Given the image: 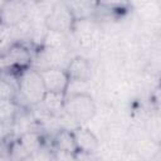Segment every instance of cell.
Listing matches in <instances>:
<instances>
[{
  "label": "cell",
  "mask_w": 161,
  "mask_h": 161,
  "mask_svg": "<svg viewBox=\"0 0 161 161\" xmlns=\"http://www.w3.org/2000/svg\"><path fill=\"white\" fill-rule=\"evenodd\" d=\"M19 93L21 98L30 106L42 103L47 93V88L39 70L26 69L21 73L19 78Z\"/></svg>",
  "instance_id": "cell-1"
},
{
  "label": "cell",
  "mask_w": 161,
  "mask_h": 161,
  "mask_svg": "<svg viewBox=\"0 0 161 161\" xmlns=\"http://www.w3.org/2000/svg\"><path fill=\"white\" fill-rule=\"evenodd\" d=\"M64 111L75 123L82 125L93 118L96 104L93 98L87 93H74L64 101Z\"/></svg>",
  "instance_id": "cell-2"
},
{
  "label": "cell",
  "mask_w": 161,
  "mask_h": 161,
  "mask_svg": "<svg viewBox=\"0 0 161 161\" xmlns=\"http://www.w3.org/2000/svg\"><path fill=\"white\" fill-rule=\"evenodd\" d=\"M29 16V5L25 0H4L0 6V26L13 28Z\"/></svg>",
  "instance_id": "cell-3"
},
{
  "label": "cell",
  "mask_w": 161,
  "mask_h": 161,
  "mask_svg": "<svg viewBox=\"0 0 161 161\" xmlns=\"http://www.w3.org/2000/svg\"><path fill=\"white\" fill-rule=\"evenodd\" d=\"M74 15L65 4V1H55L48 15L45 16V28L53 31L64 33L70 29Z\"/></svg>",
  "instance_id": "cell-4"
},
{
  "label": "cell",
  "mask_w": 161,
  "mask_h": 161,
  "mask_svg": "<svg viewBox=\"0 0 161 161\" xmlns=\"http://www.w3.org/2000/svg\"><path fill=\"white\" fill-rule=\"evenodd\" d=\"M39 72L43 78L47 92L65 93L69 86V77L67 74V70L60 67H49Z\"/></svg>",
  "instance_id": "cell-5"
},
{
  "label": "cell",
  "mask_w": 161,
  "mask_h": 161,
  "mask_svg": "<svg viewBox=\"0 0 161 161\" xmlns=\"http://www.w3.org/2000/svg\"><path fill=\"white\" fill-rule=\"evenodd\" d=\"M67 74L69 77V80H79V82H87L91 78L92 68L89 62L86 58L75 57L73 58L67 67Z\"/></svg>",
  "instance_id": "cell-6"
},
{
  "label": "cell",
  "mask_w": 161,
  "mask_h": 161,
  "mask_svg": "<svg viewBox=\"0 0 161 161\" xmlns=\"http://www.w3.org/2000/svg\"><path fill=\"white\" fill-rule=\"evenodd\" d=\"M74 143L78 151L84 153H93L98 150V140L97 137L87 128L78 127L73 132Z\"/></svg>",
  "instance_id": "cell-7"
},
{
  "label": "cell",
  "mask_w": 161,
  "mask_h": 161,
  "mask_svg": "<svg viewBox=\"0 0 161 161\" xmlns=\"http://www.w3.org/2000/svg\"><path fill=\"white\" fill-rule=\"evenodd\" d=\"M64 93H54V92H47L42 103L45 107V109L50 113H59L62 109H64Z\"/></svg>",
  "instance_id": "cell-8"
},
{
  "label": "cell",
  "mask_w": 161,
  "mask_h": 161,
  "mask_svg": "<svg viewBox=\"0 0 161 161\" xmlns=\"http://www.w3.org/2000/svg\"><path fill=\"white\" fill-rule=\"evenodd\" d=\"M16 108L11 99H1L0 101V123L3 126L10 125L15 119Z\"/></svg>",
  "instance_id": "cell-9"
},
{
  "label": "cell",
  "mask_w": 161,
  "mask_h": 161,
  "mask_svg": "<svg viewBox=\"0 0 161 161\" xmlns=\"http://www.w3.org/2000/svg\"><path fill=\"white\" fill-rule=\"evenodd\" d=\"M55 143H57L58 150L62 151V152L72 153V152L77 151V147H75V143H74V138H73V133H70L68 131H60L58 133V136H57Z\"/></svg>",
  "instance_id": "cell-10"
},
{
  "label": "cell",
  "mask_w": 161,
  "mask_h": 161,
  "mask_svg": "<svg viewBox=\"0 0 161 161\" xmlns=\"http://www.w3.org/2000/svg\"><path fill=\"white\" fill-rule=\"evenodd\" d=\"M20 145L23 146V148L26 151V153L30 156V153L35 152L36 150L40 148V143H39V138L35 133L33 132H28L21 137V142Z\"/></svg>",
  "instance_id": "cell-11"
},
{
  "label": "cell",
  "mask_w": 161,
  "mask_h": 161,
  "mask_svg": "<svg viewBox=\"0 0 161 161\" xmlns=\"http://www.w3.org/2000/svg\"><path fill=\"white\" fill-rule=\"evenodd\" d=\"M74 16L86 14L91 8V0H64Z\"/></svg>",
  "instance_id": "cell-12"
},
{
  "label": "cell",
  "mask_w": 161,
  "mask_h": 161,
  "mask_svg": "<svg viewBox=\"0 0 161 161\" xmlns=\"http://www.w3.org/2000/svg\"><path fill=\"white\" fill-rule=\"evenodd\" d=\"M8 59L10 60V63H24L28 59V55L25 52H23V49H13L8 53Z\"/></svg>",
  "instance_id": "cell-13"
},
{
  "label": "cell",
  "mask_w": 161,
  "mask_h": 161,
  "mask_svg": "<svg viewBox=\"0 0 161 161\" xmlns=\"http://www.w3.org/2000/svg\"><path fill=\"white\" fill-rule=\"evenodd\" d=\"M14 94V89L9 82L0 78V101L1 99H11Z\"/></svg>",
  "instance_id": "cell-14"
},
{
  "label": "cell",
  "mask_w": 161,
  "mask_h": 161,
  "mask_svg": "<svg viewBox=\"0 0 161 161\" xmlns=\"http://www.w3.org/2000/svg\"><path fill=\"white\" fill-rule=\"evenodd\" d=\"M11 40H13V36H11V33H10L9 28L1 26L0 28V52L8 49Z\"/></svg>",
  "instance_id": "cell-15"
},
{
  "label": "cell",
  "mask_w": 161,
  "mask_h": 161,
  "mask_svg": "<svg viewBox=\"0 0 161 161\" xmlns=\"http://www.w3.org/2000/svg\"><path fill=\"white\" fill-rule=\"evenodd\" d=\"M0 69H1V64H0Z\"/></svg>",
  "instance_id": "cell-16"
}]
</instances>
